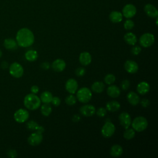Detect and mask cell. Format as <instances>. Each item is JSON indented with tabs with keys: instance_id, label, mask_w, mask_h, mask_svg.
I'll return each instance as SVG.
<instances>
[{
	"instance_id": "cell-1",
	"label": "cell",
	"mask_w": 158,
	"mask_h": 158,
	"mask_svg": "<svg viewBox=\"0 0 158 158\" xmlns=\"http://www.w3.org/2000/svg\"><path fill=\"white\" fill-rule=\"evenodd\" d=\"M16 41L19 46L23 48H27L33 44L35 36L33 32L30 29L22 28L17 33Z\"/></svg>"
},
{
	"instance_id": "cell-2",
	"label": "cell",
	"mask_w": 158,
	"mask_h": 158,
	"mask_svg": "<svg viewBox=\"0 0 158 158\" xmlns=\"http://www.w3.org/2000/svg\"><path fill=\"white\" fill-rule=\"evenodd\" d=\"M23 104L27 109L34 110L38 109L41 106V100L35 94H28L24 98Z\"/></svg>"
},
{
	"instance_id": "cell-3",
	"label": "cell",
	"mask_w": 158,
	"mask_h": 158,
	"mask_svg": "<svg viewBox=\"0 0 158 158\" xmlns=\"http://www.w3.org/2000/svg\"><path fill=\"white\" fill-rule=\"evenodd\" d=\"M131 125L133 129L138 132H141L145 130L148 125L147 119L143 116H138L134 118L131 122Z\"/></svg>"
},
{
	"instance_id": "cell-4",
	"label": "cell",
	"mask_w": 158,
	"mask_h": 158,
	"mask_svg": "<svg viewBox=\"0 0 158 158\" xmlns=\"http://www.w3.org/2000/svg\"><path fill=\"white\" fill-rule=\"evenodd\" d=\"M91 91L86 87H83L79 89L77 93V99L81 103L88 102L91 100Z\"/></svg>"
},
{
	"instance_id": "cell-5",
	"label": "cell",
	"mask_w": 158,
	"mask_h": 158,
	"mask_svg": "<svg viewBox=\"0 0 158 158\" xmlns=\"http://www.w3.org/2000/svg\"><path fill=\"white\" fill-rule=\"evenodd\" d=\"M155 41V37L154 35L150 33H146L142 35L139 40V44L144 48H148L152 46Z\"/></svg>"
},
{
	"instance_id": "cell-6",
	"label": "cell",
	"mask_w": 158,
	"mask_h": 158,
	"mask_svg": "<svg viewBox=\"0 0 158 158\" xmlns=\"http://www.w3.org/2000/svg\"><path fill=\"white\" fill-rule=\"evenodd\" d=\"M9 73L15 78H20L23 74V68L18 62H14L9 66Z\"/></svg>"
},
{
	"instance_id": "cell-7",
	"label": "cell",
	"mask_w": 158,
	"mask_h": 158,
	"mask_svg": "<svg viewBox=\"0 0 158 158\" xmlns=\"http://www.w3.org/2000/svg\"><path fill=\"white\" fill-rule=\"evenodd\" d=\"M115 131V127L111 122H107L101 128V134L104 138L112 136Z\"/></svg>"
},
{
	"instance_id": "cell-8",
	"label": "cell",
	"mask_w": 158,
	"mask_h": 158,
	"mask_svg": "<svg viewBox=\"0 0 158 158\" xmlns=\"http://www.w3.org/2000/svg\"><path fill=\"white\" fill-rule=\"evenodd\" d=\"M14 117L17 122L23 123L28 120L29 117V113L26 109H19L15 112Z\"/></svg>"
},
{
	"instance_id": "cell-9",
	"label": "cell",
	"mask_w": 158,
	"mask_h": 158,
	"mask_svg": "<svg viewBox=\"0 0 158 158\" xmlns=\"http://www.w3.org/2000/svg\"><path fill=\"white\" fill-rule=\"evenodd\" d=\"M122 14L125 18L131 19L136 15V8L135 6L132 4H127L122 9Z\"/></svg>"
},
{
	"instance_id": "cell-10",
	"label": "cell",
	"mask_w": 158,
	"mask_h": 158,
	"mask_svg": "<svg viewBox=\"0 0 158 158\" xmlns=\"http://www.w3.org/2000/svg\"><path fill=\"white\" fill-rule=\"evenodd\" d=\"M43 139L42 133H40L37 131L31 133L28 138V143L31 146H37L40 144Z\"/></svg>"
},
{
	"instance_id": "cell-11",
	"label": "cell",
	"mask_w": 158,
	"mask_h": 158,
	"mask_svg": "<svg viewBox=\"0 0 158 158\" xmlns=\"http://www.w3.org/2000/svg\"><path fill=\"white\" fill-rule=\"evenodd\" d=\"M118 120L120 125L125 128H128L131 125V119L130 114L126 112H122L118 115Z\"/></svg>"
},
{
	"instance_id": "cell-12",
	"label": "cell",
	"mask_w": 158,
	"mask_h": 158,
	"mask_svg": "<svg viewBox=\"0 0 158 158\" xmlns=\"http://www.w3.org/2000/svg\"><path fill=\"white\" fill-rule=\"evenodd\" d=\"M96 109L94 106L91 104H85L80 109V114L85 117H91L95 114Z\"/></svg>"
},
{
	"instance_id": "cell-13",
	"label": "cell",
	"mask_w": 158,
	"mask_h": 158,
	"mask_svg": "<svg viewBox=\"0 0 158 158\" xmlns=\"http://www.w3.org/2000/svg\"><path fill=\"white\" fill-rule=\"evenodd\" d=\"M124 68L125 70L131 74L135 73L138 70V65L133 60H128L124 64Z\"/></svg>"
},
{
	"instance_id": "cell-14",
	"label": "cell",
	"mask_w": 158,
	"mask_h": 158,
	"mask_svg": "<svg viewBox=\"0 0 158 158\" xmlns=\"http://www.w3.org/2000/svg\"><path fill=\"white\" fill-rule=\"evenodd\" d=\"M65 87L67 92L70 94H74L78 89V83L73 78H69L67 80Z\"/></svg>"
},
{
	"instance_id": "cell-15",
	"label": "cell",
	"mask_w": 158,
	"mask_h": 158,
	"mask_svg": "<svg viewBox=\"0 0 158 158\" xmlns=\"http://www.w3.org/2000/svg\"><path fill=\"white\" fill-rule=\"evenodd\" d=\"M144 10L146 14L151 18H156L158 16V10L156 7L151 4H147L144 7Z\"/></svg>"
},
{
	"instance_id": "cell-16",
	"label": "cell",
	"mask_w": 158,
	"mask_h": 158,
	"mask_svg": "<svg viewBox=\"0 0 158 158\" xmlns=\"http://www.w3.org/2000/svg\"><path fill=\"white\" fill-rule=\"evenodd\" d=\"M52 69L57 72H60L63 71L65 67H66V64L65 62L61 59H57L51 64Z\"/></svg>"
},
{
	"instance_id": "cell-17",
	"label": "cell",
	"mask_w": 158,
	"mask_h": 158,
	"mask_svg": "<svg viewBox=\"0 0 158 158\" xmlns=\"http://www.w3.org/2000/svg\"><path fill=\"white\" fill-rule=\"evenodd\" d=\"M91 54L86 51L81 52L79 56V62L80 63L84 66L89 65L91 62Z\"/></svg>"
},
{
	"instance_id": "cell-18",
	"label": "cell",
	"mask_w": 158,
	"mask_h": 158,
	"mask_svg": "<svg viewBox=\"0 0 158 158\" xmlns=\"http://www.w3.org/2000/svg\"><path fill=\"white\" fill-rule=\"evenodd\" d=\"M127 99L128 102L132 106H136L139 104L140 99L138 94L133 91L129 92L127 95Z\"/></svg>"
},
{
	"instance_id": "cell-19",
	"label": "cell",
	"mask_w": 158,
	"mask_h": 158,
	"mask_svg": "<svg viewBox=\"0 0 158 158\" xmlns=\"http://www.w3.org/2000/svg\"><path fill=\"white\" fill-rule=\"evenodd\" d=\"M149 89L150 86L146 81H141L136 86L137 92L141 95H144L148 93Z\"/></svg>"
},
{
	"instance_id": "cell-20",
	"label": "cell",
	"mask_w": 158,
	"mask_h": 158,
	"mask_svg": "<svg viewBox=\"0 0 158 158\" xmlns=\"http://www.w3.org/2000/svg\"><path fill=\"white\" fill-rule=\"evenodd\" d=\"M107 94L113 98H117L120 94V89L116 85H110V86L107 89Z\"/></svg>"
},
{
	"instance_id": "cell-21",
	"label": "cell",
	"mask_w": 158,
	"mask_h": 158,
	"mask_svg": "<svg viewBox=\"0 0 158 158\" xmlns=\"http://www.w3.org/2000/svg\"><path fill=\"white\" fill-rule=\"evenodd\" d=\"M110 20L113 23H119L123 19V15L122 12L117 10L112 11L109 16Z\"/></svg>"
},
{
	"instance_id": "cell-22",
	"label": "cell",
	"mask_w": 158,
	"mask_h": 158,
	"mask_svg": "<svg viewBox=\"0 0 158 158\" xmlns=\"http://www.w3.org/2000/svg\"><path fill=\"white\" fill-rule=\"evenodd\" d=\"M106 109L110 112H115L120 109V104L117 101H110L106 103Z\"/></svg>"
},
{
	"instance_id": "cell-23",
	"label": "cell",
	"mask_w": 158,
	"mask_h": 158,
	"mask_svg": "<svg viewBox=\"0 0 158 158\" xmlns=\"http://www.w3.org/2000/svg\"><path fill=\"white\" fill-rule=\"evenodd\" d=\"M4 46L8 50H15L18 44L17 41L12 38H7L4 41Z\"/></svg>"
},
{
	"instance_id": "cell-24",
	"label": "cell",
	"mask_w": 158,
	"mask_h": 158,
	"mask_svg": "<svg viewBox=\"0 0 158 158\" xmlns=\"http://www.w3.org/2000/svg\"><path fill=\"white\" fill-rule=\"evenodd\" d=\"M123 39L125 40V41L127 44H128L130 45L134 46L136 43V42H137V37L132 32H128V33H127L124 35Z\"/></svg>"
},
{
	"instance_id": "cell-25",
	"label": "cell",
	"mask_w": 158,
	"mask_h": 158,
	"mask_svg": "<svg viewBox=\"0 0 158 158\" xmlns=\"http://www.w3.org/2000/svg\"><path fill=\"white\" fill-rule=\"evenodd\" d=\"M123 153V148L118 144L113 145L110 151V154L112 157H117L120 156Z\"/></svg>"
},
{
	"instance_id": "cell-26",
	"label": "cell",
	"mask_w": 158,
	"mask_h": 158,
	"mask_svg": "<svg viewBox=\"0 0 158 158\" xmlns=\"http://www.w3.org/2000/svg\"><path fill=\"white\" fill-rule=\"evenodd\" d=\"M105 88V85L102 81H95L91 85V90L96 93H101Z\"/></svg>"
},
{
	"instance_id": "cell-27",
	"label": "cell",
	"mask_w": 158,
	"mask_h": 158,
	"mask_svg": "<svg viewBox=\"0 0 158 158\" xmlns=\"http://www.w3.org/2000/svg\"><path fill=\"white\" fill-rule=\"evenodd\" d=\"M38 52L35 50H28L25 54V59L30 62H33L38 58Z\"/></svg>"
},
{
	"instance_id": "cell-28",
	"label": "cell",
	"mask_w": 158,
	"mask_h": 158,
	"mask_svg": "<svg viewBox=\"0 0 158 158\" xmlns=\"http://www.w3.org/2000/svg\"><path fill=\"white\" fill-rule=\"evenodd\" d=\"M53 96L51 92L46 91L43 92L40 95V100L43 103H50L51 102Z\"/></svg>"
},
{
	"instance_id": "cell-29",
	"label": "cell",
	"mask_w": 158,
	"mask_h": 158,
	"mask_svg": "<svg viewBox=\"0 0 158 158\" xmlns=\"http://www.w3.org/2000/svg\"><path fill=\"white\" fill-rule=\"evenodd\" d=\"M41 112L43 115L48 117L52 112V107L49 103H44L41 106Z\"/></svg>"
},
{
	"instance_id": "cell-30",
	"label": "cell",
	"mask_w": 158,
	"mask_h": 158,
	"mask_svg": "<svg viewBox=\"0 0 158 158\" xmlns=\"http://www.w3.org/2000/svg\"><path fill=\"white\" fill-rule=\"evenodd\" d=\"M135 136V131L133 128H126L123 132V137L127 140L133 139Z\"/></svg>"
},
{
	"instance_id": "cell-31",
	"label": "cell",
	"mask_w": 158,
	"mask_h": 158,
	"mask_svg": "<svg viewBox=\"0 0 158 158\" xmlns=\"http://www.w3.org/2000/svg\"><path fill=\"white\" fill-rule=\"evenodd\" d=\"M65 101L67 105L73 106L76 103L77 98L74 95H73V94H70L65 98Z\"/></svg>"
},
{
	"instance_id": "cell-32",
	"label": "cell",
	"mask_w": 158,
	"mask_h": 158,
	"mask_svg": "<svg viewBox=\"0 0 158 158\" xmlns=\"http://www.w3.org/2000/svg\"><path fill=\"white\" fill-rule=\"evenodd\" d=\"M104 82L106 84L110 85L113 84L115 82V77L113 74H112V73H109V74H107L104 77Z\"/></svg>"
},
{
	"instance_id": "cell-33",
	"label": "cell",
	"mask_w": 158,
	"mask_h": 158,
	"mask_svg": "<svg viewBox=\"0 0 158 158\" xmlns=\"http://www.w3.org/2000/svg\"><path fill=\"white\" fill-rule=\"evenodd\" d=\"M134 25H135V23H134L133 21L130 20V19H128L127 20H125V22H124V24H123L124 28L127 30H131L134 27Z\"/></svg>"
},
{
	"instance_id": "cell-34",
	"label": "cell",
	"mask_w": 158,
	"mask_h": 158,
	"mask_svg": "<svg viewBox=\"0 0 158 158\" xmlns=\"http://www.w3.org/2000/svg\"><path fill=\"white\" fill-rule=\"evenodd\" d=\"M39 125L38 123L34 120H30L27 123V128L29 130H36V128Z\"/></svg>"
},
{
	"instance_id": "cell-35",
	"label": "cell",
	"mask_w": 158,
	"mask_h": 158,
	"mask_svg": "<svg viewBox=\"0 0 158 158\" xmlns=\"http://www.w3.org/2000/svg\"><path fill=\"white\" fill-rule=\"evenodd\" d=\"M96 115L99 117H104L107 114V110L106 108L104 107H99L98 109V110L95 112Z\"/></svg>"
},
{
	"instance_id": "cell-36",
	"label": "cell",
	"mask_w": 158,
	"mask_h": 158,
	"mask_svg": "<svg viewBox=\"0 0 158 158\" xmlns=\"http://www.w3.org/2000/svg\"><path fill=\"white\" fill-rule=\"evenodd\" d=\"M75 74L77 77H82L86 73V70L83 67H78L75 70Z\"/></svg>"
},
{
	"instance_id": "cell-37",
	"label": "cell",
	"mask_w": 158,
	"mask_h": 158,
	"mask_svg": "<svg viewBox=\"0 0 158 158\" xmlns=\"http://www.w3.org/2000/svg\"><path fill=\"white\" fill-rule=\"evenodd\" d=\"M130 83L128 80H123L121 83V88L123 90H127L130 87Z\"/></svg>"
},
{
	"instance_id": "cell-38",
	"label": "cell",
	"mask_w": 158,
	"mask_h": 158,
	"mask_svg": "<svg viewBox=\"0 0 158 158\" xmlns=\"http://www.w3.org/2000/svg\"><path fill=\"white\" fill-rule=\"evenodd\" d=\"M141 51V48L138 46H133L132 48H131V53L135 55V56H137L138 55Z\"/></svg>"
},
{
	"instance_id": "cell-39",
	"label": "cell",
	"mask_w": 158,
	"mask_h": 158,
	"mask_svg": "<svg viewBox=\"0 0 158 158\" xmlns=\"http://www.w3.org/2000/svg\"><path fill=\"white\" fill-rule=\"evenodd\" d=\"M51 102L52 104L54 106H59L60 104V102H61V101L60 99V98L59 97H57V96H54L52 98V101H51Z\"/></svg>"
},
{
	"instance_id": "cell-40",
	"label": "cell",
	"mask_w": 158,
	"mask_h": 158,
	"mask_svg": "<svg viewBox=\"0 0 158 158\" xmlns=\"http://www.w3.org/2000/svg\"><path fill=\"white\" fill-rule=\"evenodd\" d=\"M140 104H141V105L142 107L146 108V107H148V106H149V104H150V101H149L148 99H146V98H143V99H142L141 100Z\"/></svg>"
},
{
	"instance_id": "cell-41",
	"label": "cell",
	"mask_w": 158,
	"mask_h": 158,
	"mask_svg": "<svg viewBox=\"0 0 158 158\" xmlns=\"http://www.w3.org/2000/svg\"><path fill=\"white\" fill-rule=\"evenodd\" d=\"M7 156H8L9 157H12V158L15 157H17V153L16 151H15V150H14V149H10V150H9V151L7 152Z\"/></svg>"
},
{
	"instance_id": "cell-42",
	"label": "cell",
	"mask_w": 158,
	"mask_h": 158,
	"mask_svg": "<svg viewBox=\"0 0 158 158\" xmlns=\"http://www.w3.org/2000/svg\"><path fill=\"white\" fill-rule=\"evenodd\" d=\"M41 67L43 69V70H48L50 67V65H49V63L48 62H43L41 65Z\"/></svg>"
},
{
	"instance_id": "cell-43",
	"label": "cell",
	"mask_w": 158,
	"mask_h": 158,
	"mask_svg": "<svg viewBox=\"0 0 158 158\" xmlns=\"http://www.w3.org/2000/svg\"><path fill=\"white\" fill-rule=\"evenodd\" d=\"M30 91L31 92V93H33V94H36L39 92V88L38 86L36 85H33L31 87V89H30Z\"/></svg>"
},
{
	"instance_id": "cell-44",
	"label": "cell",
	"mask_w": 158,
	"mask_h": 158,
	"mask_svg": "<svg viewBox=\"0 0 158 158\" xmlns=\"http://www.w3.org/2000/svg\"><path fill=\"white\" fill-rule=\"evenodd\" d=\"M81 118H80V116L78 114H75L72 116V120L73 122H78L80 120Z\"/></svg>"
},
{
	"instance_id": "cell-45",
	"label": "cell",
	"mask_w": 158,
	"mask_h": 158,
	"mask_svg": "<svg viewBox=\"0 0 158 158\" xmlns=\"http://www.w3.org/2000/svg\"><path fill=\"white\" fill-rule=\"evenodd\" d=\"M36 131L40 133H43L44 131V128L43 126L38 125V127L36 129Z\"/></svg>"
},
{
	"instance_id": "cell-46",
	"label": "cell",
	"mask_w": 158,
	"mask_h": 158,
	"mask_svg": "<svg viewBox=\"0 0 158 158\" xmlns=\"http://www.w3.org/2000/svg\"><path fill=\"white\" fill-rule=\"evenodd\" d=\"M1 67L3 69H6L8 67V63L6 61H4L1 63Z\"/></svg>"
},
{
	"instance_id": "cell-47",
	"label": "cell",
	"mask_w": 158,
	"mask_h": 158,
	"mask_svg": "<svg viewBox=\"0 0 158 158\" xmlns=\"http://www.w3.org/2000/svg\"><path fill=\"white\" fill-rule=\"evenodd\" d=\"M2 51H1V50L0 49V57L2 56Z\"/></svg>"
}]
</instances>
